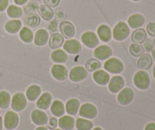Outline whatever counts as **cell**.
<instances>
[{
  "label": "cell",
  "instance_id": "cell-26",
  "mask_svg": "<svg viewBox=\"0 0 155 130\" xmlns=\"http://www.w3.org/2000/svg\"><path fill=\"white\" fill-rule=\"evenodd\" d=\"M153 65V59L150 54H143L142 56L139 57L137 62V67L141 70L150 69Z\"/></svg>",
  "mask_w": 155,
  "mask_h": 130
},
{
  "label": "cell",
  "instance_id": "cell-7",
  "mask_svg": "<svg viewBox=\"0 0 155 130\" xmlns=\"http://www.w3.org/2000/svg\"><path fill=\"white\" fill-rule=\"evenodd\" d=\"M19 124V117L15 111H8L5 113L3 120V126L7 130L16 129Z\"/></svg>",
  "mask_w": 155,
  "mask_h": 130
},
{
  "label": "cell",
  "instance_id": "cell-23",
  "mask_svg": "<svg viewBox=\"0 0 155 130\" xmlns=\"http://www.w3.org/2000/svg\"><path fill=\"white\" fill-rule=\"evenodd\" d=\"M80 100L76 98H71L67 101L65 104V111L70 116H75L78 114L80 107Z\"/></svg>",
  "mask_w": 155,
  "mask_h": 130
},
{
  "label": "cell",
  "instance_id": "cell-19",
  "mask_svg": "<svg viewBox=\"0 0 155 130\" xmlns=\"http://www.w3.org/2000/svg\"><path fill=\"white\" fill-rule=\"evenodd\" d=\"M92 78L95 83L99 85H102V86L107 85L110 79L109 73L101 69H98L94 72Z\"/></svg>",
  "mask_w": 155,
  "mask_h": 130
},
{
  "label": "cell",
  "instance_id": "cell-2",
  "mask_svg": "<svg viewBox=\"0 0 155 130\" xmlns=\"http://www.w3.org/2000/svg\"><path fill=\"white\" fill-rule=\"evenodd\" d=\"M130 33V28L124 21H119L114 26L112 31V37L117 41H123L127 39Z\"/></svg>",
  "mask_w": 155,
  "mask_h": 130
},
{
  "label": "cell",
  "instance_id": "cell-22",
  "mask_svg": "<svg viewBox=\"0 0 155 130\" xmlns=\"http://www.w3.org/2000/svg\"><path fill=\"white\" fill-rule=\"evenodd\" d=\"M42 94V89L37 85H32L27 88L26 91V97L30 102H33L37 100Z\"/></svg>",
  "mask_w": 155,
  "mask_h": 130
},
{
  "label": "cell",
  "instance_id": "cell-53",
  "mask_svg": "<svg viewBox=\"0 0 155 130\" xmlns=\"http://www.w3.org/2000/svg\"><path fill=\"white\" fill-rule=\"evenodd\" d=\"M132 1H133V2H139V1H140V0H132Z\"/></svg>",
  "mask_w": 155,
  "mask_h": 130
},
{
  "label": "cell",
  "instance_id": "cell-33",
  "mask_svg": "<svg viewBox=\"0 0 155 130\" xmlns=\"http://www.w3.org/2000/svg\"><path fill=\"white\" fill-rule=\"evenodd\" d=\"M75 126L77 130H92L93 129V123L88 119L78 118L76 120Z\"/></svg>",
  "mask_w": 155,
  "mask_h": 130
},
{
  "label": "cell",
  "instance_id": "cell-18",
  "mask_svg": "<svg viewBox=\"0 0 155 130\" xmlns=\"http://www.w3.org/2000/svg\"><path fill=\"white\" fill-rule=\"evenodd\" d=\"M76 120L70 115H64L58 120V126L63 130H73L75 127Z\"/></svg>",
  "mask_w": 155,
  "mask_h": 130
},
{
  "label": "cell",
  "instance_id": "cell-28",
  "mask_svg": "<svg viewBox=\"0 0 155 130\" xmlns=\"http://www.w3.org/2000/svg\"><path fill=\"white\" fill-rule=\"evenodd\" d=\"M21 27H22V22L18 19L9 20L5 24V30L11 34H15L19 32Z\"/></svg>",
  "mask_w": 155,
  "mask_h": 130
},
{
  "label": "cell",
  "instance_id": "cell-45",
  "mask_svg": "<svg viewBox=\"0 0 155 130\" xmlns=\"http://www.w3.org/2000/svg\"><path fill=\"white\" fill-rule=\"evenodd\" d=\"M8 0H0V12H4L8 7Z\"/></svg>",
  "mask_w": 155,
  "mask_h": 130
},
{
  "label": "cell",
  "instance_id": "cell-37",
  "mask_svg": "<svg viewBox=\"0 0 155 130\" xmlns=\"http://www.w3.org/2000/svg\"><path fill=\"white\" fill-rule=\"evenodd\" d=\"M101 66V64L100 61L95 58V59L92 58V59H88L86 62V65H85V68L88 72H95L99 69Z\"/></svg>",
  "mask_w": 155,
  "mask_h": 130
},
{
  "label": "cell",
  "instance_id": "cell-43",
  "mask_svg": "<svg viewBox=\"0 0 155 130\" xmlns=\"http://www.w3.org/2000/svg\"><path fill=\"white\" fill-rule=\"evenodd\" d=\"M55 15H54L55 17L56 20H59V21H64L67 18V15L63 10H61V9H57V11L55 12Z\"/></svg>",
  "mask_w": 155,
  "mask_h": 130
},
{
  "label": "cell",
  "instance_id": "cell-11",
  "mask_svg": "<svg viewBox=\"0 0 155 130\" xmlns=\"http://www.w3.org/2000/svg\"><path fill=\"white\" fill-rule=\"evenodd\" d=\"M113 54V50L110 47L107 45H101L95 47L93 55L98 60H107L110 58Z\"/></svg>",
  "mask_w": 155,
  "mask_h": 130
},
{
  "label": "cell",
  "instance_id": "cell-9",
  "mask_svg": "<svg viewBox=\"0 0 155 130\" xmlns=\"http://www.w3.org/2000/svg\"><path fill=\"white\" fill-rule=\"evenodd\" d=\"M81 41L86 47L94 49L99 44V38L93 31H86L81 36Z\"/></svg>",
  "mask_w": 155,
  "mask_h": 130
},
{
  "label": "cell",
  "instance_id": "cell-13",
  "mask_svg": "<svg viewBox=\"0 0 155 130\" xmlns=\"http://www.w3.org/2000/svg\"><path fill=\"white\" fill-rule=\"evenodd\" d=\"M64 50L67 53L72 55L79 54L82 50L81 44L76 39H69L63 44Z\"/></svg>",
  "mask_w": 155,
  "mask_h": 130
},
{
  "label": "cell",
  "instance_id": "cell-27",
  "mask_svg": "<svg viewBox=\"0 0 155 130\" xmlns=\"http://www.w3.org/2000/svg\"><path fill=\"white\" fill-rule=\"evenodd\" d=\"M64 43V38L58 33H53L48 41V45L51 50H57L61 47Z\"/></svg>",
  "mask_w": 155,
  "mask_h": 130
},
{
  "label": "cell",
  "instance_id": "cell-12",
  "mask_svg": "<svg viewBox=\"0 0 155 130\" xmlns=\"http://www.w3.org/2000/svg\"><path fill=\"white\" fill-rule=\"evenodd\" d=\"M30 117H31V120L35 125L36 126H45L48 123V118L47 114H45L44 111L42 110L36 109L33 110L30 114Z\"/></svg>",
  "mask_w": 155,
  "mask_h": 130
},
{
  "label": "cell",
  "instance_id": "cell-14",
  "mask_svg": "<svg viewBox=\"0 0 155 130\" xmlns=\"http://www.w3.org/2000/svg\"><path fill=\"white\" fill-rule=\"evenodd\" d=\"M124 79L120 76H115L110 79L108 82V89L113 94L119 93L124 88Z\"/></svg>",
  "mask_w": 155,
  "mask_h": 130
},
{
  "label": "cell",
  "instance_id": "cell-16",
  "mask_svg": "<svg viewBox=\"0 0 155 130\" xmlns=\"http://www.w3.org/2000/svg\"><path fill=\"white\" fill-rule=\"evenodd\" d=\"M52 102V96L49 92H44L41 94L36 100V107L42 111H46L50 107Z\"/></svg>",
  "mask_w": 155,
  "mask_h": 130
},
{
  "label": "cell",
  "instance_id": "cell-4",
  "mask_svg": "<svg viewBox=\"0 0 155 130\" xmlns=\"http://www.w3.org/2000/svg\"><path fill=\"white\" fill-rule=\"evenodd\" d=\"M27 105V99L22 92H18L13 95L11 100V107L15 112H21Z\"/></svg>",
  "mask_w": 155,
  "mask_h": 130
},
{
  "label": "cell",
  "instance_id": "cell-55",
  "mask_svg": "<svg viewBox=\"0 0 155 130\" xmlns=\"http://www.w3.org/2000/svg\"><path fill=\"white\" fill-rule=\"evenodd\" d=\"M153 43H154V45L155 46V39L154 40V42H153Z\"/></svg>",
  "mask_w": 155,
  "mask_h": 130
},
{
  "label": "cell",
  "instance_id": "cell-25",
  "mask_svg": "<svg viewBox=\"0 0 155 130\" xmlns=\"http://www.w3.org/2000/svg\"><path fill=\"white\" fill-rule=\"evenodd\" d=\"M51 61L53 62H55L57 64H62L66 62L68 60V55L64 50L57 49L55 50H53L51 53Z\"/></svg>",
  "mask_w": 155,
  "mask_h": 130
},
{
  "label": "cell",
  "instance_id": "cell-40",
  "mask_svg": "<svg viewBox=\"0 0 155 130\" xmlns=\"http://www.w3.org/2000/svg\"><path fill=\"white\" fill-rule=\"evenodd\" d=\"M146 30L147 33H148L150 36L155 37V22L148 23L146 27Z\"/></svg>",
  "mask_w": 155,
  "mask_h": 130
},
{
  "label": "cell",
  "instance_id": "cell-48",
  "mask_svg": "<svg viewBox=\"0 0 155 130\" xmlns=\"http://www.w3.org/2000/svg\"><path fill=\"white\" fill-rule=\"evenodd\" d=\"M35 130H48V129L47 127H45V126H39V127L36 128Z\"/></svg>",
  "mask_w": 155,
  "mask_h": 130
},
{
  "label": "cell",
  "instance_id": "cell-52",
  "mask_svg": "<svg viewBox=\"0 0 155 130\" xmlns=\"http://www.w3.org/2000/svg\"><path fill=\"white\" fill-rule=\"evenodd\" d=\"M153 77L155 79V65L154 66V69H153Z\"/></svg>",
  "mask_w": 155,
  "mask_h": 130
},
{
  "label": "cell",
  "instance_id": "cell-36",
  "mask_svg": "<svg viewBox=\"0 0 155 130\" xmlns=\"http://www.w3.org/2000/svg\"><path fill=\"white\" fill-rule=\"evenodd\" d=\"M129 51H130V53L133 56V57H140L142 55L145 54V49L140 44H134L133 43V44L130 46V48H129Z\"/></svg>",
  "mask_w": 155,
  "mask_h": 130
},
{
  "label": "cell",
  "instance_id": "cell-39",
  "mask_svg": "<svg viewBox=\"0 0 155 130\" xmlns=\"http://www.w3.org/2000/svg\"><path fill=\"white\" fill-rule=\"evenodd\" d=\"M143 44H144L143 47L144 49H145V51L150 53V52H151L153 50H154V43H153L151 40L146 39V40H145Z\"/></svg>",
  "mask_w": 155,
  "mask_h": 130
},
{
  "label": "cell",
  "instance_id": "cell-41",
  "mask_svg": "<svg viewBox=\"0 0 155 130\" xmlns=\"http://www.w3.org/2000/svg\"><path fill=\"white\" fill-rule=\"evenodd\" d=\"M58 126V120L55 117H52L49 119V120L48 121V126L47 128L48 129H56V127Z\"/></svg>",
  "mask_w": 155,
  "mask_h": 130
},
{
  "label": "cell",
  "instance_id": "cell-31",
  "mask_svg": "<svg viewBox=\"0 0 155 130\" xmlns=\"http://www.w3.org/2000/svg\"><path fill=\"white\" fill-rule=\"evenodd\" d=\"M19 37L23 42L26 44H30L33 41L34 38V34L30 28L28 27H23L19 31Z\"/></svg>",
  "mask_w": 155,
  "mask_h": 130
},
{
  "label": "cell",
  "instance_id": "cell-21",
  "mask_svg": "<svg viewBox=\"0 0 155 130\" xmlns=\"http://www.w3.org/2000/svg\"><path fill=\"white\" fill-rule=\"evenodd\" d=\"M49 40V34L48 32L45 29L41 28L38 30L35 33L33 41H34L35 45L37 47H43Z\"/></svg>",
  "mask_w": 155,
  "mask_h": 130
},
{
  "label": "cell",
  "instance_id": "cell-15",
  "mask_svg": "<svg viewBox=\"0 0 155 130\" xmlns=\"http://www.w3.org/2000/svg\"><path fill=\"white\" fill-rule=\"evenodd\" d=\"M59 29L62 36L67 39H72L75 35V27L71 22L68 21H64L61 22Z\"/></svg>",
  "mask_w": 155,
  "mask_h": 130
},
{
  "label": "cell",
  "instance_id": "cell-24",
  "mask_svg": "<svg viewBox=\"0 0 155 130\" xmlns=\"http://www.w3.org/2000/svg\"><path fill=\"white\" fill-rule=\"evenodd\" d=\"M50 111L51 114L55 117H61L64 115L65 106L62 101L59 100H54L51 102L50 106Z\"/></svg>",
  "mask_w": 155,
  "mask_h": 130
},
{
  "label": "cell",
  "instance_id": "cell-42",
  "mask_svg": "<svg viewBox=\"0 0 155 130\" xmlns=\"http://www.w3.org/2000/svg\"><path fill=\"white\" fill-rule=\"evenodd\" d=\"M58 28V23L57 20H51L48 24V30L50 32H55L57 31Z\"/></svg>",
  "mask_w": 155,
  "mask_h": 130
},
{
  "label": "cell",
  "instance_id": "cell-47",
  "mask_svg": "<svg viewBox=\"0 0 155 130\" xmlns=\"http://www.w3.org/2000/svg\"><path fill=\"white\" fill-rule=\"evenodd\" d=\"M17 5H24L28 2V0H14Z\"/></svg>",
  "mask_w": 155,
  "mask_h": 130
},
{
  "label": "cell",
  "instance_id": "cell-8",
  "mask_svg": "<svg viewBox=\"0 0 155 130\" xmlns=\"http://www.w3.org/2000/svg\"><path fill=\"white\" fill-rule=\"evenodd\" d=\"M69 78L71 82H80L87 78L88 71L81 65H77L74 67L70 71Z\"/></svg>",
  "mask_w": 155,
  "mask_h": 130
},
{
  "label": "cell",
  "instance_id": "cell-30",
  "mask_svg": "<svg viewBox=\"0 0 155 130\" xmlns=\"http://www.w3.org/2000/svg\"><path fill=\"white\" fill-rule=\"evenodd\" d=\"M38 11H39V14L41 18L46 21H51L54 15V12L52 9L46 5H41Z\"/></svg>",
  "mask_w": 155,
  "mask_h": 130
},
{
  "label": "cell",
  "instance_id": "cell-49",
  "mask_svg": "<svg viewBox=\"0 0 155 130\" xmlns=\"http://www.w3.org/2000/svg\"><path fill=\"white\" fill-rule=\"evenodd\" d=\"M3 128V119L2 117L0 116V130H2Z\"/></svg>",
  "mask_w": 155,
  "mask_h": 130
},
{
  "label": "cell",
  "instance_id": "cell-34",
  "mask_svg": "<svg viewBox=\"0 0 155 130\" xmlns=\"http://www.w3.org/2000/svg\"><path fill=\"white\" fill-rule=\"evenodd\" d=\"M23 9L15 5H11L7 8V15L11 18L17 19L23 15Z\"/></svg>",
  "mask_w": 155,
  "mask_h": 130
},
{
  "label": "cell",
  "instance_id": "cell-38",
  "mask_svg": "<svg viewBox=\"0 0 155 130\" xmlns=\"http://www.w3.org/2000/svg\"><path fill=\"white\" fill-rule=\"evenodd\" d=\"M39 9V5L37 3L34 1H30L24 5L23 7V12L26 15H30V14L36 13Z\"/></svg>",
  "mask_w": 155,
  "mask_h": 130
},
{
  "label": "cell",
  "instance_id": "cell-44",
  "mask_svg": "<svg viewBox=\"0 0 155 130\" xmlns=\"http://www.w3.org/2000/svg\"><path fill=\"white\" fill-rule=\"evenodd\" d=\"M43 2L46 5L51 8L57 7L60 3V0H43Z\"/></svg>",
  "mask_w": 155,
  "mask_h": 130
},
{
  "label": "cell",
  "instance_id": "cell-5",
  "mask_svg": "<svg viewBox=\"0 0 155 130\" xmlns=\"http://www.w3.org/2000/svg\"><path fill=\"white\" fill-rule=\"evenodd\" d=\"M81 117L88 120H93L97 117L98 110L96 107L90 103H85L81 105L78 112Z\"/></svg>",
  "mask_w": 155,
  "mask_h": 130
},
{
  "label": "cell",
  "instance_id": "cell-3",
  "mask_svg": "<svg viewBox=\"0 0 155 130\" xmlns=\"http://www.w3.org/2000/svg\"><path fill=\"white\" fill-rule=\"evenodd\" d=\"M104 69L106 72L111 74H120L124 69V65L122 61L116 57L107 59L104 63Z\"/></svg>",
  "mask_w": 155,
  "mask_h": 130
},
{
  "label": "cell",
  "instance_id": "cell-54",
  "mask_svg": "<svg viewBox=\"0 0 155 130\" xmlns=\"http://www.w3.org/2000/svg\"><path fill=\"white\" fill-rule=\"evenodd\" d=\"M52 130H63V129H54Z\"/></svg>",
  "mask_w": 155,
  "mask_h": 130
},
{
  "label": "cell",
  "instance_id": "cell-17",
  "mask_svg": "<svg viewBox=\"0 0 155 130\" xmlns=\"http://www.w3.org/2000/svg\"><path fill=\"white\" fill-rule=\"evenodd\" d=\"M145 22V18L142 14L136 13L130 15L127 20V24L132 29H138L144 25Z\"/></svg>",
  "mask_w": 155,
  "mask_h": 130
},
{
  "label": "cell",
  "instance_id": "cell-50",
  "mask_svg": "<svg viewBox=\"0 0 155 130\" xmlns=\"http://www.w3.org/2000/svg\"><path fill=\"white\" fill-rule=\"evenodd\" d=\"M151 57H152L153 60L155 62V49H154V50L151 51Z\"/></svg>",
  "mask_w": 155,
  "mask_h": 130
},
{
  "label": "cell",
  "instance_id": "cell-1",
  "mask_svg": "<svg viewBox=\"0 0 155 130\" xmlns=\"http://www.w3.org/2000/svg\"><path fill=\"white\" fill-rule=\"evenodd\" d=\"M133 83L135 86L141 91L148 89L151 84L149 74L145 70H139L136 72L133 77Z\"/></svg>",
  "mask_w": 155,
  "mask_h": 130
},
{
  "label": "cell",
  "instance_id": "cell-10",
  "mask_svg": "<svg viewBox=\"0 0 155 130\" xmlns=\"http://www.w3.org/2000/svg\"><path fill=\"white\" fill-rule=\"evenodd\" d=\"M51 73L52 77L57 81L63 82L68 77V70L66 66L61 64H55L51 68Z\"/></svg>",
  "mask_w": 155,
  "mask_h": 130
},
{
  "label": "cell",
  "instance_id": "cell-20",
  "mask_svg": "<svg viewBox=\"0 0 155 130\" xmlns=\"http://www.w3.org/2000/svg\"><path fill=\"white\" fill-rule=\"evenodd\" d=\"M97 36L102 42H109L112 39L111 29L107 24H101L97 29Z\"/></svg>",
  "mask_w": 155,
  "mask_h": 130
},
{
  "label": "cell",
  "instance_id": "cell-6",
  "mask_svg": "<svg viewBox=\"0 0 155 130\" xmlns=\"http://www.w3.org/2000/svg\"><path fill=\"white\" fill-rule=\"evenodd\" d=\"M134 97V91L131 88H124L118 93L117 99L119 104L122 106H127L133 102Z\"/></svg>",
  "mask_w": 155,
  "mask_h": 130
},
{
  "label": "cell",
  "instance_id": "cell-35",
  "mask_svg": "<svg viewBox=\"0 0 155 130\" xmlns=\"http://www.w3.org/2000/svg\"><path fill=\"white\" fill-rule=\"evenodd\" d=\"M11 95L8 91H0V108L2 110L7 109L11 104Z\"/></svg>",
  "mask_w": 155,
  "mask_h": 130
},
{
  "label": "cell",
  "instance_id": "cell-51",
  "mask_svg": "<svg viewBox=\"0 0 155 130\" xmlns=\"http://www.w3.org/2000/svg\"><path fill=\"white\" fill-rule=\"evenodd\" d=\"M92 130H103V129L100 127H95V128H94V129H92Z\"/></svg>",
  "mask_w": 155,
  "mask_h": 130
},
{
  "label": "cell",
  "instance_id": "cell-29",
  "mask_svg": "<svg viewBox=\"0 0 155 130\" xmlns=\"http://www.w3.org/2000/svg\"><path fill=\"white\" fill-rule=\"evenodd\" d=\"M147 32L143 28H138L133 32L131 40L134 44H142L146 40Z\"/></svg>",
  "mask_w": 155,
  "mask_h": 130
},
{
  "label": "cell",
  "instance_id": "cell-32",
  "mask_svg": "<svg viewBox=\"0 0 155 130\" xmlns=\"http://www.w3.org/2000/svg\"><path fill=\"white\" fill-rule=\"evenodd\" d=\"M41 22L40 17L36 13L30 14L24 19V24L28 27H36Z\"/></svg>",
  "mask_w": 155,
  "mask_h": 130
},
{
  "label": "cell",
  "instance_id": "cell-46",
  "mask_svg": "<svg viewBox=\"0 0 155 130\" xmlns=\"http://www.w3.org/2000/svg\"><path fill=\"white\" fill-rule=\"evenodd\" d=\"M145 130H155V123L151 122L145 126Z\"/></svg>",
  "mask_w": 155,
  "mask_h": 130
},
{
  "label": "cell",
  "instance_id": "cell-56",
  "mask_svg": "<svg viewBox=\"0 0 155 130\" xmlns=\"http://www.w3.org/2000/svg\"><path fill=\"white\" fill-rule=\"evenodd\" d=\"M35 1H37V2H39V1H41V0H35Z\"/></svg>",
  "mask_w": 155,
  "mask_h": 130
}]
</instances>
